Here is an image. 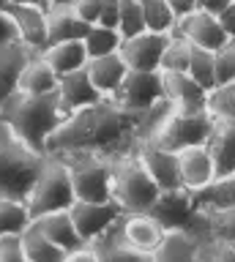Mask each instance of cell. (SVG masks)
<instances>
[{
    "instance_id": "44dd1931",
    "label": "cell",
    "mask_w": 235,
    "mask_h": 262,
    "mask_svg": "<svg viewBox=\"0 0 235 262\" xmlns=\"http://www.w3.org/2000/svg\"><path fill=\"white\" fill-rule=\"evenodd\" d=\"M194 232L200 237H219V241L235 243V205L224 208H197Z\"/></svg>"
},
{
    "instance_id": "8fae6325",
    "label": "cell",
    "mask_w": 235,
    "mask_h": 262,
    "mask_svg": "<svg viewBox=\"0 0 235 262\" xmlns=\"http://www.w3.org/2000/svg\"><path fill=\"white\" fill-rule=\"evenodd\" d=\"M3 11H9V16L19 30V38L25 44H30L38 52H44L50 47V8H47V3H41V0L17 3L3 8Z\"/></svg>"
},
{
    "instance_id": "7a4b0ae2",
    "label": "cell",
    "mask_w": 235,
    "mask_h": 262,
    "mask_svg": "<svg viewBox=\"0 0 235 262\" xmlns=\"http://www.w3.org/2000/svg\"><path fill=\"white\" fill-rule=\"evenodd\" d=\"M0 118L17 131L28 145L36 150L47 153V139L55 128L66 120V112L60 110L58 90L52 93H25V90H14V93L0 104Z\"/></svg>"
},
{
    "instance_id": "d590c367",
    "label": "cell",
    "mask_w": 235,
    "mask_h": 262,
    "mask_svg": "<svg viewBox=\"0 0 235 262\" xmlns=\"http://www.w3.org/2000/svg\"><path fill=\"white\" fill-rule=\"evenodd\" d=\"M118 30H120V36H123V38H132V36H137V33L148 30V28H145L142 0H120Z\"/></svg>"
},
{
    "instance_id": "bcb514c9",
    "label": "cell",
    "mask_w": 235,
    "mask_h": 262,
    "mask_svg": "<svg viewBox=\"0 0 235 262\" xmlns=\"http://www.w3.org/2000/svg\"><path fill=\"white\" fill-rule=\"evenodd\" d=\"M17 3H33V0H0V8H9V6H17Z\"/></svg>"
},
{
    "instance_id": "4dcf8cb0",
    "label": "cell",
    "mask_w": 235,
    "mask_h": 262,
    "mask_svg": "<svg viewBox=\"0 0 235 262\" xmlns=\"http://www.w3.org/2000/svg\"><path fill=\"white\" fill-rule=\"evenodd\" d=\"M120 44H123V36H120L118 28H107V25H91L85 36V47L91 57H101V55H112L120 52Z\"/></svg>"
},
{
    "instance_id": "2e32d148",
    "label": "cell",
    "mask_w": 235,
    "mask_h": 262,
    "mask_svg": "<svg viewBox=\"0 0 235 262\" xmlns=\"http://www.w3.org/2000/svg\"><path fill=\"white\" fill-rule=\"evenodd\" d=\"M58 98H60V110L71 115L82 106H91L96 101H101L104 93L93 85L91 74L88 69H77L71 74H63L60 82H58Z\"/></svg>"
},
{
    "instance_id": "b9f144b4",
    "label": "cell",
    "mask_w": 235,
    "mask_h": 262,
    "mask_svg": "<svg viewBox=\"0 0 235 262\" xmlns=\"http://www.w3.org/2000/svg\"><path fill=\"white\" fill-rule=\"evenodd\" d=\"M118 16H120V0H104L101 16H99V25H107V28H118Z\"/></svg>"
},
{
    "instance_id": "7dc6e473",
    "label": "cell",
    "mask_w": 235,
    "mask_h": 262,
    "mask_svg": "<svg viewBox=\"0 0 235 262\" xmlns=\"http://www.w3.org/2000/svg\"><path fill=\"white\" fill-rule=\"evenodd\" d=\"M47 6L55 8V6H74V0H47Z\"/></svg>"
},
{
    "instance_id": "5bb4252c",
    "label": "cell",
    "mask_w": 235,
    "mask_h": 262,
    "mask_svg": "<svg viewBox=\"0 0 235 262\" xmlns=\"http://www.w3.org/2000/svg\"><path fill=\"white\" fill-rule=\"evenodd\" d=\"M175 30L183 33L191 44L205 47V49H219L230 41V36H227L224 28H222V22H219V16L205 11V8H197V11L181 16Z\"/></svg>"
},
{
    "instance_id": "83f0119b",
    "label": "cell",
    "mask_w": 235,
    "mask_h": 262,
    "mask_svg": "<svg viewBox=\"0 0 235 262\" xmlns=\"http://www.w3.org/2000/svg\"><path fill=\"white\" fill-rule=\"evenodd\" d=\"M58 71L50 66V60L38 52L28 60V66L22 69V77H19V90L25 93H52L58 90Z\"/></svg>"
},
{
    "instance_id": "7c38bea8",
    "label": "cell",
    "mask_w": 235,
    "mask_h": 262,
    "mask_svg": "<svg viewBox=\"0 0 235 262\" xmlns=\"http://www.w3.org/2000/svg\"><path fill=\"white\" fill-rule=\"evenodd\" d=\"M137 156L142 159L145 169L151 172V178L159 183L161 191L167 188H181V153L169 150V147L159 145L156 139H148V142L137 145Z\"/></svg>"
},
{
    "instance_id": "1f68e13d",
    "label": "cell",
    "mask_w": 235,
    "mask_h": 262,
    "mask_svg": "<svg viewBox=\"0 0 235 262\" xmlns=\"http://www.w3.org/2000/svg\"><path fill=\"white\" fill-rule=\"evenodd\" d=\"M145 28L156 33H173L178 28V14L173 11L169 0H142Z\"/></svg>"
},
{
    "instance_id": "9c48e42d",
    "label": "cell",
    "mask_w": 235,
    "mask_h": 262,
    "mask_svg": "<svg viewBox=\"0 0 235 262\" xmlns=\"http://www.w3.org/2000/svg\"><path fill=\"white\" fill-rule=\"evenodd\" d=\"M148 213L164 229H191L194 219H197V202H194V194L186 186L167 188L156 196V202L151 205Z\"/></svg>"
},
{
    "instance_id": "ac0fdd59",
    "label": "cell",
    "mask_w": 235,
    "mask_h": 262,
    "mask_svg": "<svg viewBox=\"0 0 235 262\" xmlns=\"http://www.w3.org/2000/svg\"><path fill=\"white\" fill-rule=\"evenodd\" d=\"M216 175V161L208 145H194V147H183L181 150V180L189 191L213 183Z\"/></svg>"
},
{
    "instance_id": "5b68a950",
    "label": "cell",
    "mask_w": 235,
    "mask_h": 262,
    "mask_svg": "<svg viewBox=\"0 0 235 262\" xmlns=\"http://www.w3.org/2000/svg\"><path fill=\"white\" fill-rule=\"evenodd\" d=\"M74 202H77V191H74V180H71L66 159L47 153V161L33 183V191L28 196L30 216L36 219L52 210H69Z\"/></svg>"
},
{
    "instance_id": "603a6c76",
    "label": "cell",
    "mask_w": 235,
    "mask_h": 262,
    "mask_svg": "<svg viewBox=\"0 0 235 262\" xmlns=\"http://www.w3.org/2000/svg\"><path fill=\"white\" fill-rule=\"evenodd\" d=\"M123 216H120L107 232H101L96 241H91V246L96 249V254H99V259H107V262H115V259H151L148 254H142L140 249H134V246L129 243V237L123 232Z\"/></svg>"
},
{
    "instance_id": "8d00e7d4",
    "label": "cell",
    "mask_w": 235,
    "mask_h": 262,
    "mask_svg": "<svg viewBox=\"0 0 235 262\" xmlns=\"http://www.w3.org/2000/svg\"><path fill=\"white\" fill-rule=\"evenodd\" d=\"M208 110L213 118H227L235 120V82L230 85H219L208 93Z\"/></svg>"
},
{
    "instance_id": "277c9868",
    "label": "cell",
    "mask_w": 235,
    "mask_h": 262,
    "mask_svg": "<svg viewBox=\"0 0 235 262\" xmlns=\"http://www.w3.org/2000/svg\"><path fill=\"white\" fill-rule=\"evenodd\" d=\"M161 194L159 183L145 169L142 159L132 153L112 156V196L126 213H145Z\"/></svg>"
},
{
    "instance_id": "ba28073f",
    "label": "cell",
    "mask_w": 235,
    "mask_h": 262,
    "mask_svg": "<svg viewBox=\"0 0 235 262\" xmlns=\"http://www.w3.org/2000/svg\"><path fill=\"white\" fill-rule=\"evenodd\" d=\"M112 98L129 112H145L159 98H164V77L161 71H137L132 69Z\"/></svg>"
},
{
    "instance_id": "f6af8a7d",
    "label": "cell",
    "mask_w": 235,
    "mask_h": 262,
    "mask_svg": "<svg viewBox=\"0 0 235 262\" xmlns=\"http://www.w3.org/2000/svg\"><path fill=\"white\" fill-rule=\"evenodd\" d=\"M230 3L232 0H202L200 8H205V11H210V14H219V11H224Z\"/></svg>"
},
{
    "instance_id": "ab89813d",
    "label": "cell",
    "mask_w": 235,
    "mask_h": 262,
    "mask_svg": "<svg viewBox=\"0 0 235 262\" xmlns=\"http://www.w3.org/2000/svg\"><path fill=\"white\" fill-rule=\"evenodd\" d=\"M0 262H28L25 246H22V232L0 235Z\"/></svg>"
},
{
    "instance_id": "d4e9b609",
    "label": "cell",
    "mask_w": 235,
    "mask_h": 262,
    "mask_svg": "<svg viewBox=\"0 0 235 262\" xmlns=\"http://www.w3.org/2000/svg\"><path fill=\"white\" fill-rule=\"evenodd\" d=\"M202 237L194 229H167L164 241L153 254V259H167V262H191L200 254Z\"/></svg>"
},
{
    "instance_id": "8992f818",
    "label": "cell",
    "mask_w": 235,
    "mask_h": 262,
    "mask_svg": "<svg viewBox=\"0 0 235 262\" xmlns=\"http://www.w3.org/2000/svg\"><path fill=\"white\" fill-rule=\"evenodd\" d=\"M60 156L69 164L77 200H91V202L115 200L112 196V156L93 153V150H74Z\"/></svg>"
},
{
    "instance_id": "3957f363",
    "label": "cell",
    "mask_w": 235,
    "mask_h": 262,
    "mask_svg": "<svg viewBox=\"0 0 235 262\" xmlns=\"http://www.w3.org/2000/svg\"><path fill=\"white\" fill-rule=\"evenodd\" d=\"M47 161V153L28 145L0 118V200H25Z\"/></svg>"
},
{
    "instance_id": "6da1fadb",
    "label": "cell",
    "mask_w": 235,
    "mask_h": 262,
    "mask_svg": "<svg viewBox=\"0 0 235 262\" xmlns=\"http://www.w3.org/2000/svg\"><path fill=\"white\" fill-rule=\"evenodd\" d=\"M142 112L123 110L112 96L66 115V120L47 139V153L93 150L104 156H120L137 150V126Z\"/></svg>"
},
{
    "instance_id": "60d3db41",
    "label": "cell",
    "mask_w": 235,
    "mask_h": 262,
    "mask_svg": "<svg viewBox=\"0 0 235 262\" xmlns=\"http://www.w3.org/2000/svg\"><path fill=\"white\" fill-rule=\"evenodd\" d=\"M101 6H104V0H74V11L82 16L85 22H91V25L99 22Z\"/></svg>"
},
{
    "instance_id": "484cf974",
    "label": "cell",
    "mask_w": 235,
    "mask_h": 262,
    "mask_svg": "<svg viewBox=\"0 0 235 262\" xmlns=\"http://www.w3.org/2000/svg\"><path fill=\"white\" fill-rule=\"evenodd\" d=\"M88 30H91V22H85L82 16L74 11V6L50 8V44H58V41H77V38L85 41Z\"/></svg>"
},
{
    "instance_id": "7402d4cb",
    "label": "cell",
    "mask_w": 235,
    "mask_h": 262,
    "mask_svg": "<svg viewBox=\"0 0 235 262\" xmlns=\"http://www.w3.org/2000/svg\"><path fill=\"white\" fill-rule=\"evenodd\" d=\"M85 69H88V74H91L93 85L99 88L104 96H112V93H115V90L120 88V82L126 79V74L132 71L120 52L101 55V57H91Z\"/></svg>"
},
{
    "instance_id": "30bf717a",
    "label": "cell",
    "mask_w": 235,
    "mask_h": 262,
    "mask_svg": "<svg viewBox=\"0 0 235 262\" xmlns=\"http://www.w3.org/2000/svg\"><path fill=\"white\" fill-rule=\"evenodd\" d=\"M169 44V33H156V30H142L132 38H123L120 55L129 63V69L137 71H161V57Z\"/></svg>"
},
{
    "instance_id": "f35d334b",
    "label": "cell",
    "mask_w": 235,
    "mask_h": 262,
    "mask_svg": "<svg viewBox=\"0 0 235 262\" xmlns=\"http://www.w3.org/2000/svg\"><path fill=\"white\" fill-rule=\"evenodd\" d=\"M197 259H208V262H227V259H235V243L219 241V237H202Z\"/></svg>"
},
{
    "instance_id": "74e56055",
    "label": "cell",
    "mask_w": 235,
    "mask_h": 262,
    "mask_svg": "<svg viewBox=\"0 0 235 262\" xmlns=\"http://www.w3.org/2000/svg\"><path fill=\"white\" fill-rule=\"evenodd\" d=\"M213 57H216V88L235 82V38H230L224 47H219Z\"/></svg>"
},
{
    "instance_id": "cb8c5ba5",
    "label": "cell",
    "mask_w": 235,
    "mask_h": 262,
    "mask_svg": "<svg viewBox=\"0 0 235 262\" xmlns=\"http://www.w3.org/2000/svg\"><path fill=\"white\" fill-rule=\"evenodd\" d=\"M208 147L216 161V175H230L235 172V120L216 118L213 131L208 137Z\"/></svg>"
},
{
    "instance_id": "d6a6232c",
    "label": "cell",
    "mask_w": 235,
    "mask_h": 262,
    "mask_svg": "<svg viewBox=\"0 0 235 262\" xmlns=\"http://www.w3.org/2000/svg\"><path fill=\"white\" fill-rule=\"evenodd\" d=\"M30 210L25 200H0V235H17L30 224Z\"/></svg>"
},
{
    "instance_id": "4316f807",
    "label": "cell",
    "mask_w": 235,
    "mask_h": 262,
    "mask_svg": "<svg viewBox=\"0 0 235 262\" xmlns=\"http://www.w3.org/2000/svg\"><path fill=\"white\" fill-rule=\"evenodd\" d=\"M41 55L50 60L52 69L58 71V77H63V74H71V71H77V69H85L88 60H91V55H88V47H85L82 38L50 44Z\"/></svg>"
},
{
    "instance_id": "e575fe53",
    "label": "cell",
    "mask_w": 235,
    "mask_h": 262,
    "mask_svg": "<svg viewBox=\"0 0 235 262\" xmlns=\"http://www.w3.org/2000/svg\"><path fill=\"white\" fill-rule=\"evenodd\" d=\"M213 52H216V49H205V47L194 44L191 60H189V74L205 90H213L216 88V57H213Z\"/></svg>"
},
{
    "instance_id": "836d02e7",
    "label": "cell",
    "mask_w": 235,
    "mask_h": 262,
    "mask_svg": "<svg viewBox=\"0 0 235 262\" xmlns=\"http://www.w3.org/2000/svg\"><path fill=\"white\" fill-rule=\"evenodd\" d=\"M191 49L194 44L183 33L173 30L169 33V44L161 57V71H189V60H191Z\"/></svg>"
},
{
    "instance_id": "d6986e66",
    "label": "cell",
    "mask_w": 235,
    "mask_h": 262,
    "mask_svg": "<svg viewBox=\"0 0 235 262\" xmlns=\"http://www.w3.org/2000/svg\"><path fill=\"white\" fill-rule=\"evenodd\" d=\"M123 232H126L129 243H132L134 249H140L142 254H148L153 259V254H156V249L161 246V241H164L167 229L145 210V213H126L123 216Z\"/></svg>"
},
{
    "instance_id": "f1b7e54d",
    "label": "cell",
    "mask_w": 235,
    "mask_h": 262,
    "mask_svg": "<svg viewBox=\"0 0 235 262\" xmlns=\"http://www.w3.org/2000/svg\"><path fill=\"white\" fill-rule=\"evenodd\" d=\"M22 246H25V259L28 262H58L66 259L69 254L60 249L58 243H52L44 235V229L30 219V224L22 229Z\"/></svg>"
},
{
    "instance_id": "4fadbf2b",
    "label": "cell",
    "mask_w": 235,
    "mask_h": 262,
    "mask_svg": "<svg viewBox=\"0 0 235 262\" xmlns=\"http://www.w3.org/2000/svg\"><path fill=\"white\" fill-rule=\"evenodd\" d=\"M69 210H71V216H74V224H77V229H79V235H82L88 243L96 241L101 232H107V229L126 213L115 200H110V202L77 200Z\"/></svg>"
},
{
    "instance_id": "9a60e30c",
    "label": "cell",
    "mask_w": 235,
    "mask_h": 262,
    "mask_svg": "<svg viewBox=\"0 0 235 262\" xmlns=\"http://www.w3.org/2000/svg\"><path fill=\"white\" fill-rule=\"evenodd\" d=\"M164 77V96L183 112H202L208 110V93L189 71H161Z\"/></svg>"
},
{
    "instance_id": "7bdbcfd3",
    "label": "cell",
    "mask_w": 235,
    "mask_h": 262,
    "mask_svg": "<svg viewBox=\"0 0 235 262\" xmlns=\"http://www.w3.org/2000/svg\"><path fill=\"white\" fill-rule=\"evenodd\" d=\"M17 38H19L17 25H14V19L9 16V11L0 8V44H9V41H17Z\"/></svg>"
},
{
    "instance_id": "ffe728a7",
    "label": "cell",
    "mask_w": 235,
    "mask_h": 262,
    "mask_svg": "<svg viewBox=\"0 0 235 262\" xmlns=\"http://www.w3.org/2000/svg\"><path fill=\"white\" fill-rule=\"evenodd\" d=\"M33 221L44 229V235L50 237L52 243H58L66 254H71L74 249H79V246L88 243L85 237L79 235L71 210H52V213H44V216H36ZM66 259H69V257H66Z\"/></svg>"
},
{
    "instance_id": "ee69618b",
    "label": "cell",
    "mask_w": 235,
    "mask_h": 262,
    "mask_svg": "<svg viewBox=\"0 0 235 262\" xmlns=\"http://www.w3.org/2000/svg\"><path fill=\"white\" fill-rule=\"evenodd\" d=\"M216 16H219V22H222V28H224L227 36L235 38V0L224 8V11H219Z\"/></svg>"
},
{
    "instance_id": "52a82bcc",
    "label": "cell",
    "mask_w": 235,
    "mask_h": 262,
    "mask_svg": "<svg viewBox=\"0 0 235 262\" xmlns=\"http://www.w3.org/2000/svg\"><path fill=\"white\" fill-rule=\"evenodd\" d=\"M213 112L202 110V112H183L175 106V112L167 118V123L161 126V131L153 139L159 145L169 147V150L181 153L183 147H194V145H208V137L213 131Z\"/></svg>"
},
{
    "instance_id": "c3c4849f",
    "label": "cell",
    "mask_w": 235,
    "mask_h": 262,
    "mask_svg": "<svg viewBox=\"0 0 235 262\" xmlns=\"http://www.w3.org/2000/svg\"><path fill=\"white\" fill-rule=\"evenodd\" d=\"M44 3H47V0H44Z\"/></svg>"
},
{
    "instance_id": "f546056e",
    "label": "cell",
    "mask_w": 235,
    "mask_h": 262,
    "mask_svg": "<svg viewBox=\"0 0 235 262\" xmlns=\"http://www.w3.org/2000/svg\"><path fill=\"white\" fill-rule=\"evenodd\" d=\"M191 194H194L197 208H224V205H235V172L216 178L213 183L202 186Z\"/></svg>"
},
{
    "instance_id": "e0dca14e",
    "label": "cell",
    "mask_w": 235,
    "mask_h": 262,
    "mask_svg": "<svg viewBox=\"0 0 235 262\" xmlns=\"http://www.w3.org/2000/svg\"><path fill=\"white\" fill-rule=\"evenodd\" d=\"M33 55H38V49L25 44L22 38L9 41V44H0V104H3L14 90H19L22 69L28 66V60Z\"/></svg>"
}]
</instances>
